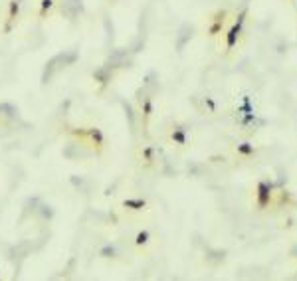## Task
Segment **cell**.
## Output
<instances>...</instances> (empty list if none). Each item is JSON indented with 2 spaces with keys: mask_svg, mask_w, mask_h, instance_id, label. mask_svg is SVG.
<instances>
[{
  "mask_svg": "<svg viewBox=\"0 0 297 281\" xmlns=\"http://www.w3.org/2000/svg\"><path fill=\"white\" fill-rule=\"evenodd\" d=\"M273 200H275L273 182L269 178H258V182L254 186V208L258 212H265V210L273 208Z\"/></svg>",
  "mask_w": 297,
  "mask_h": 281,
  "instance_id": "cell-1",
  "label": "cell"
},
{
  "mask_svg": "<svg viewBox=\"0 0 297 281\" xmlns=\"http://www.w3.org/2000/svg\"><path fill=\"white\" fill-rule=\"evenodd\" d=\"M232 149H234L236 157L242 159V161H252V159H256V157L260 155V145H256L254 140H250V139L238 140V143H236Z\"/></svg>",
  "mask_w": 297,
  "mask_h": 281,
  "instance_id": "cell-2",
  "label": "cell"
},
{
  "mask_svg": "<svg viewBox=\"0 0 297 281\" xmlns=\"http://www.w3.org/2000/svg\"><path fill=\"white\" fill-rule=\"evenodd\" d=\"M242 26H244V18L240 16V18L228 28V32H226V50H228V52H232V50L238 46V40H240V36H242Z\"/></svg>",
  "mask_w": 297,
  "mask_h": 281,
  "instance_id": "cell-3",
  "label": "cell"
},
{
  "mask_svg": "<svg viewBox=\"0 0 297 281\" xmlns=\"http://www.w3.org/2000/svg\"><path fill=\"white\" fill-rule=\"evenodd\" d=\"M226 18H228V12L226 10H218L212 18H210V24H208V36H218L222 34L224 26H226Z\"/></svg>",
  "mask_w": 297,
  "mask_h": 281,
  "instance_id": "cell-4",
  "label": "cell"
},
{
  "mask_svg": "<svg viewBox=\"0 0 297 281\" xmlns=\"http://www.w3.org/2000/svg\"><path fill=\"white\" fill-rule=\"evenodd\" d=\"M188 140H190L188 129H186V127H181V125H175L173 131H171V143L177 145V147H186Z\"/></svg>",
  "mask_w": 297,
  "mask_h": 281,
  "instance_id": "cell-5",
  "label": "cell"
},
{
  "mask_svg": "<svg viewBox=\"0 0 297 281\" xmlns=\"http://www.w3.org/2000/svg\"><path fill=\"white\" fill-rule=\"evenodd\" d=\"M123 206L127 210L141 212V210H147V200L145 198H127V200H123Z\"/></svg>",
  "mask_w": 297,
  "mask_h": 281,
  "instance_id": "cell-6",
  "label": "cell"
},
{
  "mask_svg": "<svg viewBox=\"0 0 297 281\" xmlns=\"http://www.w3.org/2000/svg\"><path fill=\"white\" fill-rule=\"evenodd\" d=\"M18 12H20V4L16 2V0H10V4H8V24H6V32H10L14 20L18 18Z\"/></svg>",
  "mask_w": 297,
  "mask_h": 281,
  "instance_id": "cell-7",
  "label": "cell"
},
{
  "mask_svg": "<svg viewBox=\"0 0 297 281\" xmlns=\"http://www.w3.org/2000/svg\"><path fill=\"white\" fill-rule=\"evenodd\" d=\"M148 240H151V232H148V230H141V232L135 236V244H137L139 247L147 246V244H148Z\"/></svg>",
  "mask_w": 297,
  "mask_h": 281,
  "instance_id": "cell-8",
  "label": "cell"
},
{
  "mask_svg": "<svg viewBox=\"0 0 297 281\" xmlns=\"http://www.w3.org/2000/svg\"><path fill=\"white\" fill-rule=\"evenodd\" d=\"M143 115H145V123L151 119V115H153V101L151 99H145V103H143Z\"/></svg>",
  "mask_w": 297,
  "mask_h": 281,
  "instance_id": "cell-9",
  "label": "cell"
},
{
  "mask_svg": "<svg viewBox=\"0 0 297 281\" xmlns=\"http://www.w3.org/2000/svg\"><path fill=\"white\" fill-rule=\"evenodd\" d=\"M52 6H54V0H42V2H40V16L44 18L46 12L52 10Z\"/></svg>",
  "mask_w": 297,
  "mask_h": 281,
  "instance_id": "cell-10",
  "label": "cell"
},
{
  "mask_svg": "<svg viewBox=\"0 0 297 281\" xmlns=\"http://www.w3.org/2000/svg\"><path fill=\"white\" fill-rule=\"evenodd\" d=\"M143 159H145V163H153L155 161V149L153 147H145L143 149Z\"/></svg>",
  "mask_w": 297,
  "mask_h": 281,
  "instance_id": "cell-11",
  "label": "cell"
},
{
  "mask_svg": "<svg viewBox=\"0 0 297 281\" xmlns=\"http://www.w3.org/2000/svg\"><path fill=\"white\" fill-rule=\"evenodd\" d=\"M89 137H91L93 140H97V145H103V133H101L99 129H91V131H89Z\"/></svg>",
  "mask_w": 297,
  "mask_h": 281,
  "instance_id": "cell-12",
  "label": "cell"
},
{
  "mask_svg": "<svg viewBox=\"0 0 297 281\" xmlns=\"http://www.w3.org/2000/svg\"><path fill=\"white\" fill-rule=\"evenodd\" d=\"M101 255H103V257H111V255H115V247H113V246H105V247L101 249Z\"/></svg>",
  "mask_w": 297,
  "mask_h": 281,
  "instance_id": "cell-13",
  "label": "cell"
},
{
  "mask_svg": "<svg viewBox=\"0 0 297 281\" xmlns=\"http://www.w3.org/2000/svg\"><path fill=\"white\" fill-rule=\"evenodd\" d=\"M204 103L208 105L210 113H216V103H214V99H212V97H206V99H204Z\"/></svg>",
  "mask_w": 297,
  "mask_h": 281,
  "instance_id": "cell-14",
  "label": "cell"
},
{
  "mask_svg": "<svg viewBox=\"0 0 297 281\" xmlns=\"http://www.w3.org/2000/svg\"><path fill=\"white\" fill-rule=\"evenodd\" d=\"M93 77H95V79H99L101 83H107V81H109V77H107V75H103V71H95V75H93Z\"/></svg>",
  "mask_w": 297,
  "mask_h": 281,
  "instance_id": "cell-15",
  "label": "cell"
}]
</instances>
